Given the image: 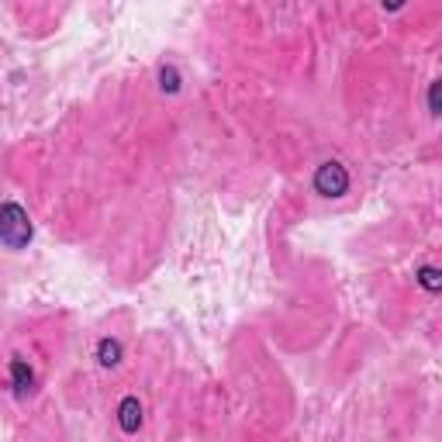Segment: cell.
<instances>
[{
    "mask_svg": "<svg viewBox=\"0 0 442 442\" xmlns=\"http://www.w3.org/2000/svg\"><path fill=\"white\" fill-rule=\"evenodd\" d=\"M0 242L7 249H25L31 242V221H28L25 208L14 201L0 204Z\"/></svg>",
    "mask_w": 442,
    "mask_h": 442,
    "instance_id": "cell-1",
    "label": "cell"
},
{
    "mask_svg": "<svg viewBox=\"0 0 442 442\" xmlns=\"http://www.w3.org/2000/svg\"><path fill=\"white\" fill-rule=\"evenodd\" d=\"M314 190L321 197H342L349 190V173L342 162H321L318 173H314Z\"/></svg>",
    "mask_w": 442,
    "mask_h": 442,
    "instance_id": "cell-2",
    "label": "cell"
},
{
    "mask_svg": "<svg viewBox=\"0 0 442 442\" xmlns=\"http://www.w3.org/2000/svg\"><path fill=\"white\" fill-rule=\"evenodd\" d=\"M118 425H121V432H138V425H142V404H138V397H125L121 401V408H118Z\"/></svg>",
    "mask_w": 442,
    "mask_h": 442,
    "instance_id": "cell-3",
    "label": "cell"
},
{
    "mask_svg": "<svg viewBox=\"0 0 442 442\" xmlns=\"http://www.w3.org/2000/svg\"><path fill=\"white\" fill-rule=\"evenodd\" d=\"M11 377H14V394H18V397H25L28 390H31V384H35V373H31V366H28L25 360H14V363H11Z\"/></svg>",
    "mask_w": 442,
    "mask_h": 442,
    "instance_id": "cell-4",
    "label": "cell"
},
{
    "mask_svg": "<svg viewBox=\"0 0 442 442\" xmlns=\"http://www.w3.org/2000/svg\"><path fill=\"white\" fill-rule=\"evenodd\" d=\"M97 360H101V366H118V360H121V342H118V338H101V342H97Z\"/></svg>",
    "mask_w": 442,
    "mask_h": 442,
    "instance_id": "cell-5",
    "label": "cell"
},
{
    "mask_svg": "<svg viewBox=\"0 0 442 442\" xmlns=\"http://www.w3.org/2000/svg\"><path fill=\"white\" fill-rule=\"evenodd\" d=\"M159 87H162V90H170V94H177V90H180V77H177V70H173V66L159 73Z\"/></svg>",
    "mask_w": 442,
    "mask_h": 442,
    "instance_id": "cell-6",
    "label": "cell"
},
{
    "mask_svg": "<svg viewBox=\"0 0 442 442\" xmlns=\"http://www.w3.org/2000/svg\"><path fill=\"white\" fill-rule=\"evenodd\" d=\"M421 284L429 287V290H436V287H439V280H436V270H432V266H425V270H421Z\"/></svg>",
    "mask_w": 442,
    "mask_h": 442,
    "instance_id": "cell-7",
    "label": "cell"
},
{
    "mask_svg": "<svg viewBox=\"0 0 442 442\" xmlns=\"http://www.w3.org/2000/svg\"><path fill=\"white\" fill-rule=\"evenodd\" d=\"M429 107H432V114H439V83H432V94H429Z\"/></svg>",
    "mask_w": 442,
    "mask_h": 442,
    "instance_id": "cell-8",
    "label": "cell"
}]
</instances>
